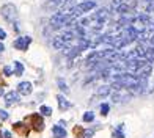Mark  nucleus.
Listing matches in <instances>:
<instances>
[{"instance_id": "nucleus-14", "label": "nucleus", "mask_w": 154, "mask_h": 138, "mask_svg": "<svg viewBox=\"0 0 154 138\" xmlns=\"http://www.w3.org/2000/svg\"><path fill=\"white\" fill-rule=\"evenodd\" d=\"M123 127H124L123 124H120V126H118V129L113 132V135H115L116 138H126V136H124V134H123Z\"/></svg>"}, {"instance_id": "nucleus-17", "label": "nucleus", "mask_w": 154, "mask_h": 138, "mask_svg": "<svg viewBox=\"0 0 154 138\" xmlns=\"http://www.w3.org/2000/svg\"><path fill=\"white\" fill-rule=\"evenodd\" d=\"M107 113H109V105H107V104H102V105H101V115L106 116Z\"/></svg>"}, {"instance_id": "nucleus-21", "label": "nucleus", "mask_w": 154, "mask_h": 138, "mask_svg": "<svg viewBox=\"0 0 154 138\" xmlns=\"http://www.w3.org/2000/svg\"><path fill=\"white\" fill-rule=\"evenodd\" d=\"M5 38H6V33H5V30L0 28V39H5Z\"/></svg>"}, {"instance_id": "nucleus-1", "label": "nucleus", "mask_w": 154, "mask_h": 138, "mask_svg": "<svg viewBox=\"0 0 154 138\" xmlns=\"http://www.w3.org/2000/svg\"><path fill=\"white\" fill-rule=\"evenodd\" d=\"M94 6H96V2H93V0H87V2L79 3V5H75V6H74V8H72V14H74V17L77 19L79 16H82L83 13L91 11Z\"/></svg>"}, {"instance_id": "nucleus-7", "label": "nucleus", "mask_w": 154, "mask_h": 138, "mask_svg": "<svg viewBox=\"0 0 154 138\" xmlns=\"http://www.w3.org/2000/svg\"><path fill=\"white\" fill-rule=\"evenodd\" d=\"M17 100H19V94L16 91H10L5 96V104L6 105H13V104H16Z\"/></svg>"}, {"instance_id": "nucleus-24", "label": "nucleus", "mask_w": 154, "mask_h": 138, "mask_svg": "<svg viewBox=\"0 0 154 138\" xmlns=\"http://www.w3.org/2000/svg\"><path fill=\"white\" fill-rule=\"evenodd\" d=\"M2 94H3V88H2V86H0V96H2Z\"/></svg>"}, {"instance_id": "nucleus-3", "label": "nucleus", "mask_w": 154, "mask_h": 138, "mask_svg": "<svg viewBox=\"0 0 154 138\" xmlns=\"http://www.w3.org/2000/svg\"><path fill=\"white\" fill-rule=\"evenodd\" d=\"M129 98H131V96H129L128 91H126V88L115 89V91L112 93V100H113V102H121V100H126Z\"/></svg>"}, {"instance_id": "nucleus-18", "label": "nucleus", "mask_w": 154, "mask_h": 138, "mask_svg": "<svg viewBox=\"0 0 154 138\" xmlns=\"http://www.w3.org/2000/svg\"><path fill=\"white\" fill-rule=\"evenodd\" d=\"M3 74L6 75V77H8V75H11V74H13V69H11L10 66H5V68H3Z\"/></svg>"}, {"instance_id": "nucleus-19", "label": "nucleus", "mask_w": 154, "mask_h": 138, "mask_svg": "<svg viewBox=\"0 0 154 138\" xmlns=\"http://www.w3.org/2000/svg\"><path fill=\"white\" fill-rule=\"evenodd\" d=\"M0 119H2V121L8 119V113H6L5 110H0Z\"/></svg>"}, {"instance_id": "nucleus-12", "label": "nucleus", "mask_w": 154, "mask_h": 138, "mask_svg": "<svg viewBox=\"0 0 154 138\" xmlns=\"http://www.w3.org/2000/svg\"><path fill=\"white\" fill-rule=\"evenodd\" d=\"M57 83H58V88L61 89L63 93H66V94L69 93V88L66 86V83H65V80H63V79H58V80H57Z\"/></svg>"}, {"instance_id": "nucleus-10", "label": "nucleus", "mask_w": 154, "mask_h": 138, "mask_svg": "<svg viewBox=\"0 0 154 138\" xmlns=\"http://www.w3.org/2000/svg\"><path fill=\"white\" fill-rule=\"evenodd\" d=\"M57 100H58L60 110H68V108H71V104H69V102L65 99V96H57Z\"/></svg>"}, {"instance_id": "nucleus-9", "label": "nucleus", "mask_w": 154, "mask_h": 138, "mask_svg": "<svg viewBox=\"0 0 154 138\" xmlns=\"http://www.w3.org/2000/svg\"><path fill=\"white\" fill-rule=\"evenodd\" d=\"M52 132H54V135L57 138H65L66 136V130H65V127H61V126H54Z\"/></svg>"}, {"instance_id": "nucleus-2", "label": "nucleus", "mask_w": 154, "mask_h": 138, "mask_svg": "<svg viewBox=\"0 0 154 138\" xmlns=\"http://www.w3.org/2000/svg\"><path fill=\"white\" fill-rule=\"evenodd\" d=\"M2 16L8 20V22H14V20L17 19V10H16V6L14 5H3L2 6Z\"/></svg>"}, {"instance_id": "nucleus-8", "label": "nucleus", "mask_w": 154, "mask_h": 138, "mask_svg": "<svg viewBox=\"0 0 154 138\" xmlns=\"http://www.w3.org/2000/svg\"><path fill=\"white\" fill-rule=\"evenodd\" d=\"M14 130H16L17 134H20L22 136L29 135V127H27L24 122H16V124H14Z\"/></svg>"}, {"instance_id": "nucleus-11", "label": "nucleus", "mask_w": 154, "mask_h": 138, "mask_svg": "<svg viewBox=\"0 0 154 138\" xmlns=\"http://www.w3.org/2000/svg\"><path fill=\"white\" fill-rule=\"evenodd\" d=\"M14 74L16 75H22L24 74V66L20 61H14Z\"/></svg>"}, {"instance_id": "nucleus-15", "label": "nucleus", "mask_w": 154, "mask_h": 138, "mask_svg": "<svg viewBox=\"0 0 154 138\" xmlns=\"http://www.w3.org/2000/svg\"><path fill=\"white\" fill-rule=\"evenodd\" d=\"M39 112H41V115H44V116H51V115H52V108L43 105V107L39 108Z\"/></svg>"}, {"instance_id": "nucleus-5", "label": "nucleus", "mask_w": 154, "mask_h": 138, "mask_svg": "<svg viewBox=\"0 0 154 138\" xmlns=\"http://www.w3.org/2000/svg\"><path fill=\"white\" fill-rule=\"evenodd\" d=\"M32 124H33V129L36 132H41L44 129V121H43V116L41 115H32Z\"/></svg>"}, {"instance_id": "nucleus-16", "label": "nucleus", "mask_w": 154, "mask_h": 138, "mask_svg": "<svg viewBox=\"0 0 154 138\" xmlns=\"http://www.w3.org/2000/svg\"><path fill=\"white\" fill-rule=\"evenodd\" d=\"M93 119H94V115L91 112H87L85 115H83V121H85V122H91Z\"/></svg>"}, {"instance_id": "nucleus-25", "label": "nucleus", "mask_w": 154, "mask_h": 138, "mask_svg": "<svg viewBox=\"0 0 154 138\" xmlns=\"http://www.w3.org/2000/svg\"><path fill=\"white\" fill-rule=\"evenodd\" d=\"M0 138H2V134H0Z\"/></svg>"}, {"instance_id": "nucleus-20", "label": "nucleus", "mask_w": 154, "mask_h": 138, "mask_svg": "<svg viewBox=\"0 0 154 138\" xmlns=\"http://www.w3.org/2000/svg\"><path fill=\"white\" fill-rule=\"evenodd\" d=\"M83 135H85V138H90L93 135V130H85V132H83Z\"/></svg>"}, {"instance_id": "nucleus-4", "label": "nucleus", "mask_w": 154, "mask_h": 138, "mask_svg": "<svg viewBox=\"0 0 154 138\" xmlns=\"http://www.w3.org/2000/svg\"><path fill=\"white\" fill-rule=\"evenodd\" d=\"M32 43V38L30 36H19L16 41H14V47L19 50H27L29 44Z\"/></svg>"}, {"instance_id": "nucleus-6", "label": "nucleus", "mask_w": 154, "mask_h": 138, "mask_svg": "<svg viewBox=\"0 0 154 138\" xmlns=\"http://www.w3.org/2000/svg\"><path fill=\"white\" fill-rule=\"evenodd\" d=\"M17 91L20 94H24V96L30 94L32 93V83H30V82H20L19 86H17Z\"/></svg>"}, {"instance_id": "nucleus-22", "label": "nucleus", "mask_w": 154, "mask_h": 138, "mask_svg": "<svg viewBox=\"0 0 154 138\" xmlns=\"http://www.w3.org/2000/svg\"><path fill=\"white\" fill-rule=\"evenodd\" d=\"M3 138H11V134L8 132V130H5V132H3Z\"/></svg>"}, {"instance_id": "nucleus-13", "label": "nucleus", "mask_w": 154, "mask_h": 138, "mask_svg": "<svg viewBox=\"0 0 154 138\" xmlns=\"http://www.w3.org/2000/svg\"><path fill=\"white\" fill-rule=\"evenodd\" d=\"M110 93V86H107V85H104V86H101L99 89H97V94L99 96H107Z\"/></svg>"}, {"instance_id": "nucleus-23", "label": "nucleus", "mask_w": 154, "mask_h": 138, "mask_svg": "<svg viewBox=\"0 0 154 138\" xmlns=\"http://www.w3.org/2000/svg\"><path fill=\"white\" fill-rule=\"evenodd\" d=\"M3 49H5V46H3L2 43H0V52H3Z\"/></svg>"}]
</instances>
